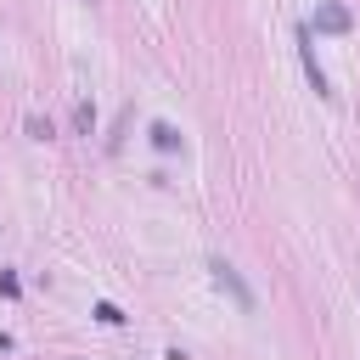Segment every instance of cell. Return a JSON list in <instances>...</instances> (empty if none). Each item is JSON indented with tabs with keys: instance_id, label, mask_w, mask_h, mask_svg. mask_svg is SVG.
I'll return each instance as SVG.
<instances>
[{
	"instance_id": "6da1fadb",
	"label": "cell",
	"mask_w": 360,
	"mask_h": 360,
	"mask_svg": "<svg viewBox=\"0 0 360 360\" xmlns=\"http://www.w3.org/2000/svg\"><path fill=\"white\" fill-rule=\"evenodd\" d=\"M214 276H219V287H231V292H236V304H242V309H253V292L236 281V270H231V264H214Z\"/></svg>"
},
{
	"instance_id": "7a4b0ae2",
	"label": "cell",
	"mask_w": 360,
	"mask_h": 360,
	"mask_svg": "<svg viewBox=\"0 0 360 360\" xmlns=\"http://www.w3.org/2000/svg\"><path fill=\"white\" fill-rule=\"evenodd\" d=\"M315 28H349V11H343V6H321Z\"/></svg>"
},
{
	"instance_id": "3957f363",
	"label": "cell",
	"mask_w": 360,
	"mask_h": 360,
	"mask_svg": "<svg viewBox=\"0 0 360 360\" xmlns=\"http://www.w3.org/2000/svg\"><path fill=\"white\" fill-rule=\"evenodd\" d=\"M152 141H158V146H163V152H174V146H180V135H174V129H169V124H152Z\"/></svg>"
}]
</instances>
